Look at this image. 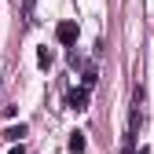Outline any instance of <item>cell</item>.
<instances>
[{"instance_id": "1", "label": "cell", "mask_w": 154, "mask_h": 154, "mask_svg": "<svg viewBox=\"0 0 154 154\" xmlns=\"http://www.w3.org/2000/svg\"><path fill=\"white\" fill-rule=\"evenodd\" d=\"M55 41L66 44V48H73V44H77V22H73V18H63V22L55 26Z\"/></svg>"}, {"instance_id": "2", "label": "cell", "mask_w": 154, "mask_h": 154, "mask_svg": "<svg viewBox=\"0 0 154 154\" xmlns=\"http://www.w3.org/2000/svg\"><path fill=\"white\" fill-rule=\"evenodd\" d=\"M66 106H70V110H77V114L88 110V88H73V92L66 95Z\"/></svg>"}, {"instance_id": "3", "label": "cell", "mask_w": 154, "mask_h": 154, "mask_svg": "<svg viewBox=\"0 0 154 154\" xmlns=\"http://www.w3.org/2000/svg\"><path fill=\"white\" fill-rule=\"evenodd\" d=\"M26 132H29L26 125H11V128H4V140H8V143H18V140L26 136Z\"/></svg>"}, {"instance_id": "4", "label": "cell", "mask_w": 154, "mask_h": 154, "mask_svg": "<svg viewBox=\"0 0 154 154\" xmlns=\"http://www.w3.org/2000/svg\"><path fill=\"white\" fill-rule=\"evenodd\" d=\"M95 81H99V73H95V66L88 63V66H85V77H81V88H88V92H92V88H95Z\"/></svg>"}, {"instance_id": "5", "label": "cell", "mask_w": 154, "mask_h": 154, "mask_svg": "<svg viewBox=\"0 0 154 154\" xmlns=\"http://www.w3.org/2000/svg\"><path fill=\"white\" fill-rule=\"evenodd\" d=\"M70 150H73V154L85 150V132H70Z\"/></svg>"}, {"instance_id": "6", "label": "cell", "mask_w": 154, "mask_h": 154, "mask_svg": "<svg viewBox=\"0 0 154 154\" xmlns=\"http://www.w3.org/2000/svg\"><path fill=\"white\" fill-rule=\"evenodd\" d=\"M37 63L48 70V66H51V51H48V48H37Z\"/></svg>"}, {"instance_id": "7", "label": "cell", "mask_w": 154, "mask_h": 154, "mask_svg": "<svg viewBox=\"0 0 154 154\" xmlns=\"http://www.w3.org/2000/svg\"><path fill=\"white\" fill-rule=\"evenodd\" d=\"M132 140H136V136H128V140H125V147H121V154H136V150H132Z\"/></svg>"}, {"instance_id": "8", "label": "cell", "mask_w": 154, "mask_h": 154, "mask_svg": "<svg viewBox=\"0 0 154 154\" xmlns=\"http://www.w3.org/2000/svg\"><path fill=\"white\" fill-rule=\"evenodd\" d=\"M8 154H26V147H22V143H15V147H11Z\"/></svg>"}, {"instance_id": "9", "label": "cell", "mask_w": 154, "mask_h": 154, "mask_svg": "<svg viewBox=\"0 0 154 154\" xmlns=\"http://www.w3.org/2000/svg\"><path fill=\"white\" fill-rule=\"evenodd\" d=\"M140 154H150V150H147V147H140Z\"/></svg>"}]
</instances>
